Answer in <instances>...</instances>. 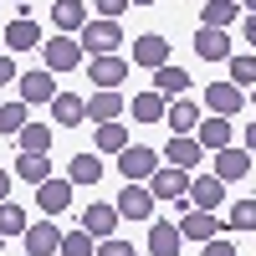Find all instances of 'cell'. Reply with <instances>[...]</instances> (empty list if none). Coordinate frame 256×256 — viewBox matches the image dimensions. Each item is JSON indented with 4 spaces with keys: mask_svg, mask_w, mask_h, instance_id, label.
Masks as SVG:
<instances>
[{
    "mask_svg": "<svg viewBox=\"0 0 256 256\" xmlns=\"http://www.w3.org/2000/svg\"><path fill=\"white\" fill-rule=\"evenodd\" d=\"M82 52H92V56H113L118 46H123V31H118V20H88V26H82Z\"/></svg>",
    "mask_w": 256,
    "mask_h": 256,
    "instance_id": "cell-1",
    "label": "cell"
},
{
    "mask_svg": "<svg viewBox=\"0 0 256 256\" xmlns=\"http://www.w3.org/2000/svg\"><path fill=\"white\" fill-rule=\"evenodd\" d=\"M113 205H118V216H123V220H148V216H154V205H159V200H154V190H148V184L128 180V184H123V195H118Z\"/></svg>",
    "mask_w": 256,
    "mask_h": 256,
    "instance_id": "cell-2",
    "label": "cell"
},
{
    "mask_svg": "<svg viewBox=\"0 0 256 256\" xmlns=\"http://www.w3.org/2000/svg\"><path fill=\"white\" fill-rule=\"evenodd\" d=\"M41 56H46L52 72H72L77 62H82V41H72L67 31H62V36H52V41H41Z\"/></svg>",
    "mask_w": 256,
    "mask_h": 256,
    "instance_id": "cell-3",
    "label": "cell"
},
{
    "mask_svg": "<svg viewBox=\"0 0 256 256\" xmlns=\"http://www.w3.org/2000/svg\"><path fill=\"white\" fill-rule=\"evenodd\" d=\"M118 169H123V180H154L159 154H154V148H144V144H128L123 154H118Z\"/></svg>",
    "mask_w": 256,
    "mask_h": 256,
    "instance_id": "cell-4",
    "label": "cell"
},
{
    "mask_svg": "<svg viewBox=\"0 0 256 256\" xmlns=\"http://www.w3.org/2000/svg\"><path fill=\"white\" fill-rule=\"evenodd\" d=\"M36 205H41V216H62V210L72 205V180H41L36 184Z\"/></svg>",
    "mask_w": 256,
    "mask_h": 256,
    "instance_id": "cell-5",
    "label": "cell"
},
{
    "mask_svg": "<svg viewBox=\"0 0 256 256\" xmlns=\"http://www.w3.org/2000/svg\"><path fill=\"white\" fill-rule=\"evenodd\" d=\"M148 190H154V200H184V195H190V174L174 169V164H164V169H154Z\"/></svg>",
    "mask_w": 256,
    "mask_h": 256,
    "instance_id": "cell-6",
    "label": "cell"
},
{
    "mask_svg": "<svg viewBox=\"0 0 256 256\" xmlns=\"http://www.w3.org/2000/svg\"><path fill=\"white\" fill-rule=\"evenodd\" d=\"M241 102H246V92L236 88V82H210V88H205V108H210V113H220V118L241 113Z\"/></svg>",
    "mask_w": 256,
    "mask_h": 256,
    "instance_id": "cell-7",
    "label": "cell"
},
{
    "mask_svg": "<svg viewBox=\"0 0 256 256\" xmlns=\"http://www.w3.org/2000/svg\"><path fill=\"white\" fill-rule=\"evenodd\" d=\"M195 56H205V62H230V36H226V26H200V31H195Z\"/></svg>",
    "mask_w": 256,
    "mask_h": 256,
    "instance_id": "cell-8",
    "label": "cell"
},
{
    "mask_svg": "<svg viewBox=\"0 0 256 256\" xmlns=\"http://www.w3.org/2000/svg\"><path fill=\"white\" fill-rule=\"evenodd\" d=\"M118 205H88V210H82V230H88V236L92 241H108L113 236V230H118Z\"/></svg>",
    "mask_w": 256,
    "mask_h": 256,
    "instance_id": "cell-9",
    "label": "cell"
},
{
    "mask_svg": "<svg viewBox=\"0 0 256 256\" xmlns=\"http://www.w3.org/2000/svg\"><path fill=\"white\" fill-rule=\"evenodd\" d=\"M190 205H195V210H216V205H226V180H220V174L190 180Z\"/></svg>",
    "mask_w": 256,
    "mask_h": 256,
    "instance_id": "cell-10",
    "label": "cell"
},
{
    "mask_svg": "<svg viewBox=\"0 0 256 256\" xmlns=\"http://www.w3.org/2000/svg\"><path fill=\"white\" fill-rule=\"evenodd\" d=\"M20 82V102H52L56 98V82H52V67H36L26 77H16Z\"/></svg>",
    "mask_w": 256,
    "mask_h": 256,
    "instance_id": "cell-11",
    "label": "cell"
},
{
    "mask_svg": "<svg viewBox=\"0 0 256 256\" xmlns=\"http://www.w3.org/2000/svg\"><path fill=\"white\" fill-rule=\"evenodd\" d=\"M20 241H26L31 256H52V251H62V230H56L52 216H46L41 226H26V236H20Z\"/></svg>",
    "mask_w": 256,
    "mask_h": 256,
    "instance_id": "cell-12",
    "label": "cell"
},
{
    "mask_svg": "<svg viewBox=\"0 0 256 256\" xmlns=\"http://www.w3.org/2000/svg\"><path fill=\"white\" fill-rule=\"evenodd\" d=\"M246 169H251V148H216V169L210 174H220L230 184V180H246Z\"/></svg>",
    "mask_w": 256,
    "mask_h": 256,
    "instance_id": "cell-13",
    "label": "cell"
},
{
    "mask_svg": "<svg viewBox=\"0 0 256 256\" xmlns=\"http://www.w3.org/2000/svg\"><path fill=\"white\" fill-rule=\"evenodd\" d=\"M180 241H184V230L174 220H154L148 226V251L154 256H180Z\"/></svg>",
    "mask_w": 256,
    "mask_h": 256,
    "instance_id": "cell-14",
    "label": "cell"
},
{
    "mask_svg": "<svg viewBox=\"0 0 256 256\" xmlns=\"http://www.w3.org/2000/svg\"><path fill=\"white\" fill-rule=\"evenodd\" d=\"M118 113H123V92H118V88H98V92L88 98V118H92V123H113Z\"/></svg>",
    "mask_w": 256,
    "mask_h": 256,
    "instance_id": "cell-15",
    "label": "cell"
},
{
    "mask_svg": "<svg viewBox=\"0 0 256 256\" xmlns=\"http://www.w3.org/2000/svg\"><path fill=\"white\" fill-rule=\"evenodd\" d=\"M52 26L56 31H82L88 26V6H82V0H52Z\"/></svg>",
    "mask_w": 256,
    "mask_h": 256,
    "instance_id": "cell-16",
    "label": "cell"
},
{
    "mask_svg": "<svg viewBox=\"0 0 256 256\" xmlns=\"http://www.w3.org/2000/svg\"><path fill=\"white\" fill-rule=\"evenodd\" d=\"M134 62H138V67H164V62H169V41L164 36H154V31H148V36H138L134 41Z\"/></svg>",
    "mask_w": 256,
    "mask_h": 256,
    "instance_id": "cell-17",
    "label": "cell"
},
{
    "mask_svg": "<svg viewBox=\"0 0 256 256\" xmlns=\"http://www.w3.org/2000/svg\"><path fill=\"white\" fill-rule=\"evenodd\" d=\"M52 118L62 128H77V123H88V102H82L77 92H56L52 98Z\"/></svg>",
    "mask_w": 256,
    "mask_h": 256,
    "instance_id": "cell-18",
    "label": "cell"
},
{
    "mask_svg": "<svg viewBox=\"0 0 256 256\" xmlns=\"http://www.w3.org/2000/svg\"><path fill=\"white\" fill-rule=\"evenodd\" d=\"M184 241H210V236H220V226H216V210H184Z\"/></svg>",
    "mask_w": 256,
    "mask_h": 256,
    "instance_id": "cell-19",
    "label": "cell"
},
{
    "mask_svg": "<svg viewBox=\"0 0 256 256\" xmlns=\"http://www.w3.org/2000/svg\"><path fill=\"white\" fill-rule=\"evenodd\" d=\"M200 154H205V148H200V138H190V134H174V138H169V148H164V159L174 164V169L200 164Z\"/></svg>",
    "mask_w": 256,
    "mask_h": 256,
    "instance_id": "cell-20",
    "label": "cell"
},
{
    "mask_svg": "<svg viewBox=\"0 0 256 256\" xmlns=\"http://www.w3.org/2000/svg\"><path fill=\"white\" fill-rule=\"evenodd\" d=\"M164 123L174 128V134H195V128H200V108H195L190 98H174V102H169V113H164Z\"/></svg>",
    "mask_w": 256,
    "mask_h": 256,
    "instance_id": "cell-21",
    "label": "cell"
},
{
    "mask_svg": "<svg viewBox=\"0 0 256 256\" xmlns=\"http://www.w3.org/2000/svg\"><path fill=\"white\" fill-rule=\"evenodd\" d=\"M128 77V62L113 52V56H92V82L98 88H118V82Z\"/></svg>",
    "mask_w": 256,
    "mask_h": 256,
    "instance_id": "cell-22",
    "label": "cell"
},
{
    "mask_svg": "<svg viewBox=\"0 0 256 256\" xmlns=\"http://www.w3.org/2000/svg\"><path fill=\"white\" fill-rule=\"evenodd\" d=\"M164 113H169L164 92H134V118L138 123H164Z\"/></svg>",
    "mask_w": 256,
    "mask_h": 256,
    "instance_id": "cell-23",
    "label": "cell"
},
{
    "mask_svg": "<svg viewBox=\"0 0 256 256\" xmlns=\"http://www.w3.org/2000/svg\"><path fill=\"white\" fill-rule=\"evenodd\" d=\"M6 46L10 52H31V46H41V26L26 16V20H16V26L6 31Z\"/></svg>",
    "mask_w": 256,
    "mask_h": 256,
    "instance_id": "cell-24",
    "label": "cell"
},
{
    "mask_svg": "<svg viewBox=\"0 0 256 256\" xmlns=\"http://www.w3.org/2000/svg\"><path fill=\"white\" fill-rule=\"evenodd\" d=\"M184 88H190V72H180V67H164L154 72V92H164V98H184Z\"/></svg>",
    "mask_w": 256,
    "mask_h": 256,
    "instance_id": "cell-25",
    "label": "cell"
},
{
    "mask_svg": "<svg viewBox=\"0 0 256 256\" xmlns=\"http://www.w3.org/2000/svg\"><path fill=\"white\" fill-rule=\"evenodd\" d=\"M200 148H230V123H226L220 113H210V118L200 123Z\"/></svg>",
    "mask_w": 256,
    "mask_h": 256,
    "instance_id": "cell-26",
    "label": "cell"
},
{
    "mask_svg": "<svg viewBox=\"0 0 256 256\" xmlns=\"http://www.w3.org/2000/svg\"><path fill=\"white\" fill-rule=\"evenodd\" d=\"M16 174L26 180V184H41V180H52V159L46 154H20L16 159Z\"/></svg>",
    "mask_w": 256,
    "mask_h": 256,
    "instance_id": "cell-27",
    "label": "cell"
},
{
    "mask_svg": "<svg viewBox=\"0 0 256 256\" xmlns=\"http://www.w3.org/2000/svg\"><path fill=\"white\" fill-rule=\"evenodd\" d=\"M16 138H20V154H46L52 148V128L46 123H26Z\"/></svg>",
    "mask_w": 256,
    "mask_h": 256,
    "instance_id": "cell-28",
    "label": "cell"
},
{
    "mask_svg": "<svg viewBox=\"0 0 256 256\" xmlns=\"http://www.w3.org/2000/svg\"><path fill=\"white\" fill-rule=\"evenodd\" d=\"M67 180H72V184H98V180H102V159H98V154H77Z\"/></svg>",
    "mask_w": 256,
    "mask_h": 256,
    "instance_id": "cell-29",
    "label": "cell"
},
{
    "mask_svg": "<svg viewBox=\"0 0 256 256\" xmlns=\"http://www.w3.org/2000/svg\"><path fill=\"white\" fill-rule=\"evenodd\" d=\"M236 10H241V0H205L200 20H205V26H230V20H236Z\"/></svg>",
    "mask_w": 256,
    "mask_h": 256,
    "instance_id": "cell-30",
    "label": "cell"
},
{
    "mask_svg": "<svg viewBox=\"0 0 256 256\" xmlns=\"http://www.w3.org/2000/svg\"><path fill=\"white\" fill-rule=\"evenodd\" d=\"M98 148L102 154H123L128 148V128L123 123H98Z\"/></svg>",
    "mask_w": 256,
    "mask_h": 256,
    "instance_id": "cell-31",
    "label": "cell"
},
{
    "mask_svg": "<svg viewBox=\"0 0 256 256\" xmlns=\"http://www.w3.org/2000/svg\"><path fill=\"white\" fill-rule=\"evenodd\" d=\"M26 210L20 205H10V200H0V236H26Z\"/></svg>",
    "mask_w": 256,
    "mask_h": 256,
    "instance_id": "cell-32",
    "label": "cell"
},
{
    "mask_svg": "<svg viewBox=\"0 0 256 256\" xmlns=\"http://www.w3.org/2000/svg\"><path fill=\"white\" fill-rule=\"evenodd\" d=\"M20 128H26V102H6V108H0V134H20Z\"/></svg>",
    "mask_w": 256,
    "mask_h": 256,
    "instance_id": "cell-33",
    "label": "cell"
},
{
    "mask_svg": "<svg viewBox=\"0 0 256 256\" xmlns=\"http://www.w3.org/2000/svg\"><path fill=\"white\" fill-rule=\"evenodd\" d=\"M230 82L236 88H256V56H230Z\"/></svg>",
    "mask_w": 256,
    "mask_h": 256,
    "instance_id": "cell-34",
    "label": "cell"
},
{
    "mask_svg": "<svg viewBox=\"0 0 256 256\" xmlns=\"http://www.w3.org/2000/svg\"><path fill=\"white\" fill-rule=\"evenodd\" d=\"M62 256H98V246L88 230H72V236H62Z\"/></svg>",
    "mask_w": 256,
    "mask_h": 256,
    "instance_id": "cell-35",
    "label": "cell"
},
{
    "mask_svg": "<svg viewBox=\"0 0 256 256\" xmlns=\"http://www.w3.org/2000/svg\"><path fill=\"white\" fill-rule=\"evenodd\" d=\"M230 230H256V200H236L230 205Z\"/></svg>",
    "mask_w": 256,
    "mask_h": 256,
    "instance_id": "cell-36",
    "label": "cell"
},
{
    "mask_svg": "<svg viewBox=\"0 0 256 256\" xmlns=\"http://www.w3.org/2000/svg\"><path fill=\"white\" fill-rule=\"evenodd\" d=\"M128 6H134V0H92V10H98L102 20H118V16H123Z\"/></svg>",
    "mask_w": 256,
    "mask_h": 256,
    "instance_id": "cell-37",
    "label": "cell"
},
{
    "mask_svg": "<svg viewBox=\"0 0 256 256\" xmlns=\"http://www.w3.org/2000/svg\"><path fill=\"white\" fill-rule=\"evenodd\" d=\"M98 256H134V246H128V241H118V236H108V241L98 246Z\"/></svg>",
    "mask_w": 256,
    "mask_h": 256,
    "instance_id": "cell-38",
    "label": "cell"
},
{
    "mask_svg": "<svg viewBox=\"0 0 256 256\" xmlns=\"http://www.w3.org/2000/svg\"><path fill=\"white\" fill-rule=\"evenodd\" d=\"M200 256H236V246H230V241H220V236H210Z\"/></svg>",
    "mask_w": 256,
    "mask_h": 256,
    "instance_id": "cell-39",
    "label": "cell"
},
{
    "mask_svg": "<svg viewBox=\"0 0 256 256\" xmlns=\"http://www.w3.org/2000/svg\"><path fill=\"white\" fill-rule=\"evenodd\" d=\"M0 82H16V62L10 56H0Z\"/></svg>",
    "mask_w": 256,
    "mask_h": 256,
    "instance_id": "cell-40",
    "label": "cell"
},
{
    "mask_svg": "<svg viewBox=\"0 0 256 256\" xmlns=\"http://www.w3.org/2000/svg\"><path fill=\"white\" fill-rule=\"evenodd\" d=\"M246 41H251V46H256V10L246 16Z\"/></svg>",
    "mask_w": 256,
    "mask_h": 256,
    "instance_id": "cell-41",
    "label": "cell"
},
{
    "mask_svg": "<svg viewBox=\"0 0 256 256\" xmlns=\"http://www.w3.org/2000/svg\"><path fill=\"white\" fill-rule=\"evenodd\" d=\"M0 200H10V174L0 169Z\"/></svg>",
    "mask_w": 256,
    "mask_h": 256,
    "instance_id": "cell-42",
    "label": "cell"
},
{
    "mask_svg": "<svg viewBox=\"0 0 256 256\" xmlns=\"http://www.w3.org/2000/svg\"><path fill=\"white\" fill-rule=\"evenodd\" d=\"M246 148L256 154V123H246Z\"/></svg>",
    "mask_w": 256,
    "mask_h": 256,
    "instance_id": "cell-43",
    "label": "cell"
},
{
    "mask_svg": "<svg viewBox=\"0 0 256 256\" xmlns=\"http://www.w3.org/2000/svg\"><path fill=\"white\" fill-rule=\"evenodd\" d=\"M241 6H246V10H256V0H241Z\"/></svg>",
    "mask_w": 256,
    "mask_h": 256,
    "instance_id": "cell-44",
    "label": "cell"
},
{
    "mask_svg": "<svg viewBox=\"0 0 256 256\" xmlns=\"http://www.w3.org/2000/svg\"><path fill=\"white\" fill-rule=\"evenodd\" d=\"M134 6H154V0H134Z\"/></svg>",
    "mask_w": 256,
    "mask_h": 256,
    "instance_id": "cell-45",
    "label": "cell"
},
{
    "mask_svg": "<svg viewBox=\"0 0 256 256\" xmlns=\"http://www.w3.org/2000/svg\"><path fill=\"white\" fill-rule=\"evenodd\" d=\"M251 108H256V88H251Z\"/></svg>",
    "mask_w": 256,
    "mask_h": 256,
    "instance_id": "cell-46",
    "label": "cell"
},
{
    "mask_svg": "<svg viewBox=\"0 0 256 256\" xmlns=\"http://www.w3.org/2000/svg\"><path fill=\"white\" fill-rule=\"evenodd\" d=\"M0 241H6V236H0ZM0 251H6V246H0Z\"/></svg>",
    "mask_w": 256,
    "mask_h": 256,
    "instance_id": "cell-47",
    "label": "cell"
}]
</instances>
